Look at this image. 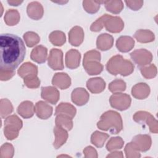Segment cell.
Returning <instances> with one entry per match:
<instances>
[{
  "label": "cell",
  "instance_id": "d6a6232c",
  "mask_svg": "<svg viewBox=\"0 0 158 158\" xmlns=\"http://www.w3.org/2000/svg\"><path fill=\"white\" fill-rule=\"evenodd\" d=\"M56 125L60 126L67 130H70L73 127L72 118L64 115H58L56 118Z\"/></svg>",
  "mask_w": 158,
  "mask_h": 158
},
{
  "label": "cell",
  "instance_id": "cb8c5ba5",
  "mask_svg": "<svg viewBox=\"0 0 158 158\" xmlns=\"http://www.w3.org/2000/svg\"><path fill=\"white\" fill-rule=\"evenodd\" d=\"M149 93V87L146 83H138L131 89L132 95L137 99H143L146 98Z\"/></svg>",
  "mask_w": 158,
  "mask_h": 158
},
{
  "label": "cell",
  "instance_id": "3957f363",
  "mask_svg": "<svg viewBox=\"0 0 158 158\" xmlns=\"http://www.w3.org/2000/svg\"><path fill=\"white\" fill-rule=\"evenodd\" d=\"M106 69L112 75L120 74L122 76H127L133 72L134 65L130 60L124 59L122 56L117 55L107 62Z\"/></svg>",
  "mask_w": 158,
  "mask_h": 158
},
{
  "label": "cell",
  "instance_id": "603a6c76",
  "mask_svg": "<svg viewBox=\"0 0 158 158\" xmlns=\"http://www.w3.org/2000/svg\"><path fill=\"white\" fill-rule=\"evenodd\" d=\"M76 114V109L74 106L69 103L62 102L56 109L55 115H64L73 118Z\"/></svg>",
  "mask_w": 158,
  "mask_h": 158
},
{
  "label": "cell",
  "instance_id": "4316f807",
  "mask_svg": "<svg viewBox=\"0 0 158 158\" xmlns=\"http://www.w3.org/2000/svg\"><path fill=\"white\" fill-rule=\"evenodd\" d=\"M20 14L16 9H9L4 15V22L9 26L17 24L20 20Z\"/></svg>",
  "mask_w": 158,
  "mask_h": 158
},
{
  "label": "cell",
  "instance_id": "60d3db41",
  "mask_svg": "<svg viewBox=\"0 0 158 158\" xmlns=\"http://www.w3.org/2000/svg\"><path fill=\"white\" fill-rule=\"evenodd\" d=\"M100 60H101V54L99 52L95 50L88 51L84 55L83 62H86L88 60H96V61L100 62Z\"/></svg>",
  "mask_w": 158,
  "mask_h": 158
},
{
  "label": "cell",
  "instance_id": "7bdbcfd3",
  "mask_svg": "<svg viewBox=\"0 0 158 158\" xmlns=\"http://www.w3.org/2000/svg\"><path fill=\"white\" fill-rule=\"evenodd\" d=\"M25 85L30 88H38L40 85V80L36 77L31 79H24L23 80Z\"/></svg>",
  "mask_w": 158,
  "mask_h": 158
},
{
  "label": "cell",
  "instance_id": "7a4b0ae2",
  "mask_svg": "<svg viewBox=\"0 0 158 158\" xmlns=\"http://www.w3.org/2000/svg\"><path fill=\"white\" fill-rule=\"evenodd\" d=\"M97 126L102 130H109L112 134H117L123 128L120 114L112 110L104 113L101 116V120L98 122Z\"/></svg>",
  "mask_w": 158,
  "mask_h": 158
},
{
  "label": "cell",
  "instance_id": "f35d334b",
  "mask_svg": "<svg viewBox=\"0 0 158 158\" xmlns=\"http://www.w3.org/2000/svg\"><path fill=\"white\" fill-rule=\"evenodd\" d=\"M126 88V83L122 80H115L109 85V90L112 93L125 91Z\"/></svg>",
  "mask_w": 158,
  "mask_h": 158
},
{
  "label": "cell",
  "instance_id": "c3c4849f",
  "mask_svg": "<svg viewBox=\"0 0 158 158\" xmlns=\"http://www.w3.org/2000/svg\"><path fill=\"white\" fill-rule=\"evenodd\" d=\"M7 2L11 5V6H17L19 5H20L21 3L23 2L22 1H7Z\"/></svg>",
  "mask_w": 158,
  "mask_h": 158
},
{
  "label": "cell",
  "instance_id": "4dcf8cb0",
  "mask_svg": "<svg viewBox=\"0 0 158 158\" xmlns=\"http://www.w3.org/2000/svg\"><path fill=\"white\" fill-rule=\"evenodd\" d=\"M49 40L53 45L60 46L65 43V35L60 31H52L49 36Z\"/></svg>",
  "mask_w": 158,
  "mask_h": 158
},
{
  "label": "cell",
  "instance_id": "bcb514c9",
  "mask_svg": "<svg viewBox=\"0 0 158 158\" xmlns=\"http://www.w3.org/2000/svg\"><path fill=\"white\" fill-rule=\"evenodd\" d=\"M83 152L85 155L86 157H97L98 154L96 151L91 146H88L86 147L84 150Z\"/></svg>",
  "mask_w": 158,
  "mask_h": 158
},
{
  "label": "cell",
  "instance_id": "5b68a950",
  "mask_svg": "<svg viewBox=\"0 0 158 158\" xmlns=\"http://www.w3.org/2000/svg\"><path fill=\"white\" fill-rule=\"evenodd\" d=\"M109 101L112 107L119 110H124L130 107L131 98L127 94L114 93L110 96Z\"/></svg>",
  "mask_w": 158,
  "mask_h": 158
},
{
  "label": "cell",
  "instance_id": "7402d4cb",
  "mask_svg": "<svg viewBox=\"0 0 158 158\" xmlns=\"http://www.w3.org/2000/svg\"><path fill=\"white\" fill-rule=\"evenodd\" d=\"M47 48L43 46L40 45L35 48L31 52V59L38 63L42 64L45 62L47 57Z\"/></svg>",
  "mask_w": 158,
  "mask_h": 158
},
{
  "label": "cell",
  "instance_id": "e0dca14e",
  "mask_svg": "<svg viewBox=\"0 0 158 158\" xmlns=\"http://www.w3.org/2000/svg\"><path fill=\"white\" fill-rule=\"evenodd\" d=\"M134 40L128 36H122L119 37L116 42V47L122 52L130 51L134 47Z\"/></svg>",
  "mask_w": 158,
  "mask_h": 158
},
{
  "label": "cell",
  "instance_id": "ac0fdd59",
  "mask_svg": "<svg viewBox=\"0 0 158 158\" xmlns=\"http://www.w3.org/2000/svg\"><path fill=\"white\" fill-rule=\"evenodd\" d=\"M86 86L91 93H99L104 89L106 83L100 77L92 78L87 81Z\"/></svg>",
  "mask_w": 158,
  "mask_h": 158
},
{
  "label": "cell",
  "instance_id": "6da1fadb",
  "mask_svg": "<svg viewBox=\"0 0 158 158\" xmlns=\"http://www.w3.org/2000/svg\"><path fill=\"white\" fill-rule=\"evenodd\" d=\"M26 49L23 40L16 35L0 36V69L15 70L23 60Z\"/></svg>",
  "mask_w": 158,
  "mask_h": 158
},
{
  "label": "cell",
  "instance_id": "484cf974",
  "mask_svg": "<svg viewBox=\"0 0 158 158\" xmlns=\"http://www.w3.org/2000/svg\"><path fill=\"white\" fill-rule=\"evenodd\" d=\"M132 141L139 150L146 151L149 149L151 145V139L148 135H137L133 138Z\"/></svg>",
  "mask_w": 158,
  "mask_h": 158
},
{
  "label": "cell",
  "instance_id": "d590c367",
  "mask_svg": "<svg viewBox=\"0 0 158 158\" xmlns=\"http://www.w3.org/2000/svg\"><path fill=\"white\" fill-rule=\"evenodd\" d=\"M123 145V141L120 137L111 138L108 141L106 148L109 151H112L116 149H119L122 148Z\"/></svg>",
  "mask_w": 158,
  "mask_h": 158
},
{
  "label": "cell",
  "instance_id": "e575fe53",
  "mask_svg": "<svg viewBox=\"0 0 158 158\" xmlns=\"http://www.w3.org/2000/svg\"><path fill=\"white\" fill-rule=\"evenodd\" d=\"M23 39L28 47H33L37 44L40 41V36L35 32L28 31L23 35Z\"/></svg>",
  "mask_w": 158,
  "mask_h": 158
},
{
  "label": "cell",
  "instance_id": "f546056e",
  "mask_svg": "<svg viewBox=\"0 0 158 158\" xmlns=\"http://www.w3.org/2000/svg\"><path fill=\"white\" fill-rule=\"evenodd\" d=\"M109 135L96 131L91 135V142L98 148L103 146L105 141L109 138Z\"/></svg>",
  "mask_w": 158,
  "mask_h": 158
},
{
  "label": "cell",
  "instance_id": "8fae6325",
  "mask_svg": "<svg viewBox=\"0 0 158 158\" xmlns=\"http://www.w3.org/2000/svg\"><path fill=\"white\" fill-rule=\"evenodd\" d=\"M69 43L74 46H80L84 39V32L81 27L75 26L73 27L69 33Z\"/></svg>",
  "mask_w": 158,
  "mask_h": 158
},
{
  "label": "cell",
  "instance_id": "1f68e13d",
  "mask_svg": "<svg viewBox=\"0 0 158 158\" xmlns=\"http://www.w3.org/2000/svg\"><path fill=\"white\" fill-rule=\"evenodd\" d=\"M13 111L11 102L7 99H1L0 101V114L2 118H4Z\"/></svg>",
  "mask_w": 158,
  "mask_h": 158
},
{
  "label": "cell",
  "instance_id": "30bf717a",
  "mask_svg": "<svg viewBox=\"0 0 158 158\" xmlns=\"http://www.w3.org/2000/svg\"><path fill=\"white\" fill-rule=\"evenodd\" d=\"M72 101L78 106L85 104L89 100V95L83 88H75L72 93Z\"/></svg>",
  "mask_w": 158,
  "mask_h": 158
},
{
  "label": "cell",
  "instance_id": "44dd1931",
  "mask_svg": "<svg viewBox=\"0 0 158 158\" xmlns=\"http://www.w3.org/2000/svg\"><path fill=\"white\" fill-rule=\"evenodd\" d=\"M34 105L31 101H23L17 107L18 114L24 118L31 117L34 114Z\"/></svg>",
  "mask_w": 158,
  "mask_h": 158
},
{
  "label": "cell",
  "instance_id": "2e32d148",
  "mask_svg": "<svg viewBox=\"0 0 158 158\" xmlns=\"http://www.w3.org/2000/svg\"><path fill=\"white\" fill-rule=\"evenodd\" d=\"M52 83L62 89H65L70 86L71 80L65 73H57L53 77Z\"/></svg>",
  "mask_w": 158,
  "mask_h": 158
},
{
  "label": "cell",
  "instance_id": "5bb4252c",
  "mask_svg": "<svg viewBox=\"0 0 158 158\" xmlns=\"http://www.w3.org/2000/svg\"><path fill=\"white\" fill-rule=\"evenodd\" d=\"M27 12L30 18L34 20H39L43 17L44 11L42 5L38 2L34 1L28 4Z\"/></svg>",
  "mask_w": 158,
  "mask_h": 158
},
{
  "label": "cell",
  "instance_id": "f1b7e54d",
  "mask_svg": "<svg viewBox=\"0 0 158 158\" xmlns=\"http://www.w3.org/2000/svg\"><path fill=\"white\" fill-rule=\"evenodd\" d=\"M134 37L140 43H148L154 40V34L149 31L145 30H139L136 31Z\"/></svg>",
  "mask_w": 158,
  "mask_h": 158
},
{
  "label": "cell",
  "instance_id": "836d02e7",
  "mask_svg": "<svg viewBox=\"0 0 158 158\" xmlns=\"http://www.w3.org/2000/svg\"><path fill=\"white\" fill-rule=\"evenodd\" d=\"M101 3H103V1H83V6L87 12L89 14H94L98 11Z\"/></svg>",
  "mask_w": 158,
  "mask_h": 158
},
{
  "label": "cell",
  "instance_id": "8d00e7d4",
  "mask_svg": "<svg viewBox=\"0 0 158 158\" xmlns=\"http://www.w3.org/2000/svg\"><path fill=\"white\" fill-rule=\"evenodd\" d=\"M110 17H111V15L108 14H104L102 16H101L100 18L97 19V20H96L94 22L92 23L90 27L91 31L95 32L101 31L103 26L105 25L106 20H108Z\"/></svg>",
  "mask_w": 158,
  "mask_h": 158
},
{
  "label": "cell",
  "instance_id": "9a60e30c",
  "mask_svg": "<svg viewBox=\"0 0 158 158\" xmlns=\"http://www.w3.org/2000/svg\"><path fill=\"white\" fill-rule=\"evenodd\" d=\"M105 26L107 31L111 33H118L122 30L124 23L120 17L111 16L106 20Z\"/></svg>",
  "mask_w": 158,
  "mask_h": 158
},
{
  "label": "cell",
  "instance_id": "4fadbf2b",
  "mask_svg": "<svg viewBox=\"0 0 158 158\" xmlns=\"http://www.w3.org/2000/svg\"><path fill=\"white\" fill-rule=\"evenodd\" d=\"M36 115L41 119H47L52 113V107L44 101H38L35 107Z\"/></svg>",
  "mask_w": 158,
  "mask_h": 158
},
{
  "label": "cell",
  "instance_id": "ba28073f",
  "mask_svg": "<svg viewBox=\"0 0 158 158\" xmlns=\"http://www.w3.org/2000/svg\"><path fill=\"white\" fill-rule=\"evenodd\" d=\"M38 68L30 62L24 63L18 70V74L24 79H31L37 77Z\"/></svg>",
  "mask_w": 158,
  "mask_h": 158
},
{
  "label": "cell",
  "instance_id": "ab89813d",
  "mask_svg": "<svg viewBox=\"0 0 158 158\" xmlns=\"http://www.w3.org/2000/svg\"><path fill=\"white\" fill-rule=\"evenodd\" d=\"M139 149L134 143L131 142L127 144L125 148V151L126 153L127 157H140V154L138 151Z\"/></svg>",
  "mask_w": 158,
  "mask_h": 158
},
{
  "label": "cell",
  "instance_id": "b9f144b4",
  "mask_svg": "<svg viewBox=\"0 0 158 158\" xmlns=\"http://www.w3.org/2000/svg\"><path fill=\"white\" fill-rule=\"evenodd\" d=\"M15 75V70H9L0 69V80L7 81L10 79Z\"/></svg>",
  "mask_w": 158,
  "mask_h": 158
},
{
  "label": "cell",
  "instance_id": "7dc6e473",
  "mask_svg": "<svg viewBox=\"0 0 158 158\" xmlns=\"http://www.w3.org/2000/svg\"><path fill=\"white\" fill-rule=\"evenodd\" d=\"M122 157L123 155H122V152H111L110 154L108 155L107 156V157Z\"/></svg>",
  "mask_w": 158,
  "mask_h": 158
},
{
  "label": "cell",
  "instance_id": "7c38bea8",
  "mask_svg": "<svg viewBox=\"0 0 158 158\" xmlns=\"http://www.w3.org/2000/svg\"><path fill=\"white\" fill-rule=\"evenodd\" d=\"M81 55L76 49H70L66 53L65 64L67 67L70 69L77 68L80 65Z\"/></svg>",
  "mask_w": 158,
  "mask_h": 158
},
{
  "label": "cell",
  "instance_id": "9c48e42d",
  "mask_svg": "<svg viewBox=\"0 0 158 158\" xmlns=\"http://www.w3.org/2000/svg\"><path fill=\"white\" fill-rule=\"evenodd\" d=\"M59 92L54 87L46 86L41 88V97L52 104H56L59 99Z\"/></svg>",
  "mask_w": 158,
  "mask_h": 158
},
{
  "label": "cell",
  "instance_id": "ee69618b",
  "mask_svg": "<svg viewBox=\"0 0 158 158\" xmlns=\"http://www.w3.org/2000/svg\"><path fill=\"white\" fill-rule=\"evenodd\" d=\"M127 6L133 10H138L139 9L143 4V1H125Z\"/></svg>",
  "mask_w": 158,
  "mask_h": 158
},
{
  "label": "cell",
  "instance_id": "f6af8a7d",
  "mask_svg": "<svg viewBox=\"0 0 158 158\" xmlns=\"http://www.w3.org/2000/svg\"><path fill=\"white\" fill-rule=\"evenodd\" d=\"M153 67H154V65H152L149 68L148 67L141 68L140 70H141L142 75L145 78H147L153 77Z\"/></svg>",
  "mask_w": 158,
  "mask_h": 158
},
{
  "label": "cell",
  "instance_id": "d6986e66",
  "mask_svg": "<svg viewBox=\"0 0 158 158\" xmlns=\"http://www.w3.org/2000/svg\"><path fill=\"white\" fill-rule=\"evenodd\" d=\"M114 43L113 37L107 33H102L100 35L96 41V46L98 49L101 51H107L110 49Z\"/></svg>",
  "mask_w": 158,
  "mask_h": 158
},
{
  "label": "cell",
  "instance_id": "74e56055",
  "mask_svg": "<svg viewBox=\"0 0 158 158\" xmlns=\"http://www.w3.org/2000/svg\"><path fill=\"white\" fill-rule=\"evenodd\" d=\"M14 153L13 146L8 143L2 144L0 148L1 158H10L12 157Z\"/></svg>",
  "mask_w": 158,
  "mask_h": 158
},
{
  "label": "cell",
  "instance_id": "83f0119b",
  "mask_svg": "<svg viewBox=\"0 0 158 158\" xmlns=\"http://www.w3.org/2000/svg\"><path fill=\"white\" fill-rule=\"evenodd\" d=\"M103 3L107 10L113 14H118L123 8V4L122 1H104Z\"/></svg>",
  "mask_w": 158,
  "mask_h": 158
},
{
  "label": "cell",
  "instance_id": "52a82bcc",
  "mask_svg": "<svg viewBox=\"0 0 158 158\" xmlns=\"http://www.w3.org/2000/svg\"><path fill=\"white\" fill-rule=\"evenodd\" d=\"M132 60L139 66H144L149 64L152 60L151 53L144 49H140L130 54Z\"/></svg>",
  "mask_w": 158,
  "mask_h": 158
},
{
  "label": "cell",
  "instance_id": "8992f818",
  "mask_svg": "<svg viewBox=\"0 0 158 158\" xmlns=\"http://www.w3.org/2000/svg\"><path fill=\"white\" fill-rule=\"evenodd\" d=\"M48 65L53 70H62L63 64V53L58 49L52 48L48 57Z\"/></svg>",
  "mask_w": 158,
  "mask_h": 158
},
{
  "label": "cell",
  "instance_id": "277c9868",
  "mask_svg": "<svg viewBox=\"0 0 158 158\" xmlns=\"http://www.w3.org/2000/svg\"><path fill=\"white\" fill-rule=\"evenodd\" d=\"M22 127V121L16 115H10L4 120V136L9 140L15 139Z\"/></svg>",
  "mask_w": 158,
  "mask_h": 158
},
{
  "label": "cell",
  "instance_id": "d4e9b609",
  "mask_svg": "<svg viewBox=\"0 0 158 158\" xmlns=\"http://www.w3.org/2000/svg\"><path fill=\"white\" fill-rule=\"evenodd\" d=\"M83 67L86 72L91 75L99 74L103 70L102 65L96 60L83 62Z\"/></svg>",
  "mask_w": 158,
  "mask_h": 158
},
{
  "label": "cell",
  "instance_id": "ffe728a7",
  "mask_svg": "<svg viewBox=\"0 0 158 158\" xmlns=\"http://www.w3.org/2000/svg\"><path fill=\"white\" fill-rule=\"evenodd\" d=\"M54 133L56 136V140L54 142V146L56 149H58L67 141L68 133L65 128L58 125H56L54 127Z\"/></svg>",
  "mask_w": 158,
  "mask_h": 158
}]
</instances>
